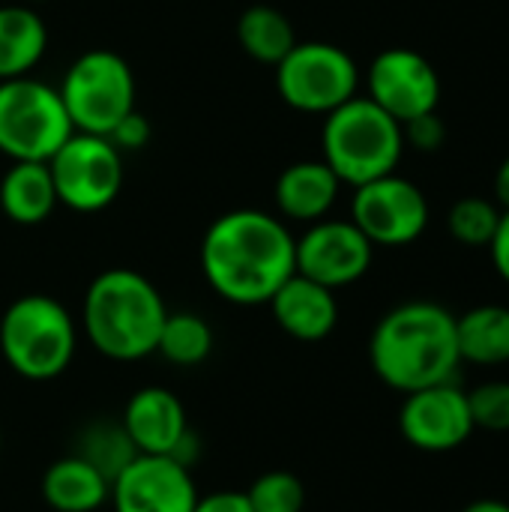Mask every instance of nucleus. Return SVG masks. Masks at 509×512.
<instances>
[{"mask_svg": "<svg viewBox=\"0 0 509 512\" xmlns=\"http://www.w3.org/2000/svg\"><path fill=\"white\" fill-rule=\"evenodd\" d=\"M489 255H492V264L498 270V276L509 285V210L501 213V222H498V231L492 237V243L486 246Z\"/></svg>", "mask_w": 509, "mask_h": 512, "instance_id": "30", "label": "nucleus"}, {"mask_svg": "<svg viewBox=\"0 0 509 512\" xmlns=\"http://www.w3.org/2000/svg\"><path fill=\"white\" fill-rule=\"evenodd\" d=\"M60 90L21 75L0 81V153L12 162H48L72 135Z\"/></svg>", "mask_w": 509, "mask_h": 512, "instance_id": "7", "label": "nucleus"}, {"mask_svg": "<svg viewBox=\"0 0 509 512\" xmlns=\"http://www.w3.org/2000/svg\"><path fill=\"white\" fill-rule=\"evenodd\" d=\"M462 512H509V504L498 498H480V501H471Z\"/></svg>", "mask_w": 509, "mask_h": 512, "instance_id": "33", "label": "nucleus"}, {"mask_svg": "<svg viewBox=\"0 0 509 512\" xmlns=\"http://www.w3.org/2000/svg\"><path fill=\"white\" fill-rule=\"evenodd\" d=\"M57 201L75 213H99L123 192V153L105 135L72 132L48 159Z\"/></svg>", "mask_w": 509, "mask_h": 512, "instance_id": "9", "label": "nucleus"}, {"mask_svg": "<svg viewBox=\"0 0 509 512\" xmlns=\"http://www.w3.org/2000/svg\"><path fill=\"white\" fill-rule=\"evenodd\" d=\"M501 207L489 198H462L453 204L450 210V234L462 243V246H489L495 231H498V222H501Z\"/></svg>", "mask_w": 509, "mask_h": 512, "instance_id": "25", "label": "nucleus"}, {"mask_svg": "<svg viewBox=\"0 0 509 512\" xmlns=\"http://www.w3.org/2000/svg\"><path fill=\"white\" fill-rule=\"evenodd\" d=\"M0 450H3V432H0Z\"/></svg>", "mask_w": 509, "mask_h": 512, "instance_id": "35", "label": "nucleus"}, {"mask_svg": "<svg viewBox=\"0 0 509 512\" xmlns=\"http://www.w3.org/2000/svg\"><path fill=\"white\" fill-rule=\"evenodd\" d=\"M42 498L57 512H96L111 498V480L72 453L42 474Z\"/></svg>", "mask_w": 509, "mask_h": 512, "instance_id": "19", "label": "nucleus"}, {"mask_svg": "<svg viewBox=\"0 0 509 512\" xmlns=\"http://www.w3.org/2000/svg\"><path fill=\"white\" fill-rule=\"evenodd\" d=\"M192 512H252L249 501L243 492H216V495H207V498H198L195 510Z\"/></svg>", "mask_w": 509, "mask_h": 512, "instance_id": "31", "label": "nucleus"}, {"mask_svg": "<svg viewBox=\"0 0 509 512\" xmlns=\"http://www.w3.org/2000/svg\"><path fill=\"white\" fill-rule=\"evenodd\" d=\"M456 342L462 363L504 366L509 363V306L486 303L456 318Z\"/></svg>", "mask_w": 509, "mask_h": 512, "instance_id": "21", "label": "nucleus"}, {"mask_svg": "<svg viewBox=\"0 0 509 512\" xmlns=\"http://www.w3.org/2000/svg\"><path fill=\"white\" fill-rule=\"evenodd\" d=\"M402 135H405V147L411 144L414 150L435 153L447 141V126L438 111H429V114H420V117L402 123Z\"/></svg>", "mask_w": 509, "mask_h": 512, "instance_id": "28", "label": "nucleus"}, {"mask_svg": "<svg viewBox=\"0 0 509 512\" xmlns=\"http://www.w3.org/2000/svg\"><path fill=\"white\" fill-rule=\"evenodd\" d=\"M78 330L69 309L48 294L12 300L0 318V354L27 381H54L75 357Z\"/></svg>", "mask_w": 509, "mask_h": 512, "instance_id": "5", "label": "nucleus"}, {"mask_svg": "<svg viewBox=\"0 0 509 512\" xmlns=\"http://www.w3.org/2000/svg\"><path fill=\"white\" fill-rule=\"evenodd\" d=\"M48 48V27L27 3L0 6V81L30 75Z\"/></svg>", "mask_w": 509, "mask_h": 512, "instance_id": "20", "label": "nucleus"}, {"mask_svg": "<svg viewBox=\"0 0 509 512\" xmlns=\"http://www.w3.org/2000/svg\"><path fill=\"white\" fill-rule=\"evenodd\" d=\"M297 273L336 291L360 282L375 258V246L351 219H318L297 237Z\"/></svg>", "mask_w": 509, "mask_h": 512, "instance_id": "11", "label": "nucleus"}, {"mask_svg": "<svg viewBox=\"0 0 509 512\" xmlns=\"http://www.w3.org/2000/svg\"><path fill=\"white\" fill-rule=\"evenodd\" d=\"M474 429L509 432V381H486L468 393Z\"/></svg>", "mask_w": 509, "mask_h": 512, "instance_id": "27", "label": "nucleus"}, {"mask_svg": "<svg viewBox=\"0 0 509 512\" xmlns=\"http://www.w3.org/2000/svg\"><path fill=\"white\" fill-rule=\"evenodd\" d=\"M366 96L393 120L408 123L438 111L441 78L435 66L414 48H384L366 69Z\"/></svg>", "mask_w": 509, "mask_h": 512, "instance_id": "12", "label": "nucleus"}, {"mask_svg": "<svg viewBox=\"0 0 509 512\" xmlns=\"http://www.w3.org/2000/svg\"><path fill=\"white\" fill-rule=\"evenodd\" d=\"M399 432L423 453L459 450L474 435L468 393L453 381L408 393L399 408Z\"/></svg>", "mask_w": 509, "mask_h": 512, "instance_id": "13", "label": "nucleus"}, {"mask_svg": "<svg viewBox=\"0 0 509 512\" xmlns=\"http://www.w3.org/2000/svg\"><path fill=\"white\" fill-rule=\"evenodd\" d=\"M270 312L282 333L297 342H321L339 324V303L336 291L294 273L282 288L270 297Z\"/></svg>", "mask_w": 509, "mask_h": 512, "instance_id": "16", "label": "nucleus"}, {"mask_svg": "<svg viewBox=\"0 0 509 512\" xmlns=\"http://www.w3.org/2000/svg\"><path fill=\"white\" fill-rule=\"evenodd\" d=\"M369 363L396 393H414L453 381L462 357L456 315L432 300H411L390 309L372 330Z\"/></svg>", "mask_w": 509, "mask_h": 512, "instance_id": "2", "label": "nucleus"}, {"mask_svg": "<svg viewBox=\"0 0 509 512\" xmlns=\"http://www.w3.org/2000/svg\"><path fill=\"white\" fill-rule=\"evenodd\" d=\"M243 495L252 512H303L306 504V489L291 471H267Z\"/></svg>", "mask_w": 509, "mask_h": 512, "instance_id": "26", "label": "nucleus"}, {"mask_svg": "<svg viewBox=\"0 0 509 512\" xmlns=\"http://www.w3.org/2000/svg\"><path fill=\"white\" fill-rule=\"evenodd\" d=\"M276 90L300 114H330L360 90L357 60L333 42H297L276 63Z\"/></svg>", "mask_w": 509, "mask_h": 512, "instance_id": "8", "label": "nucleus"}, {"mask_svg": "<svg viewBox=\"0 0 509 512\" xmlns=\"http://www.w3.org/2000/svg\"><path fill=\"white\" fill-rule=\"evenodd\" d=\"M168 306L156 285L138 270L114 267L99 273L81 303V327L90 345L117 363L156 354Z\"/></svg>", "mask_w": 509, "mask_h": 512, "instance_id": "3", "label": "nucleus"}, {"mask_svg": "<svg viewBox=\"0 0 509 512\" xmlns=\"http://www.w3.org/2000/svg\"><path fill=\"white\" fill-rule=\"evenodd\" d=\"M237 42L252 60L276 66L297 45V33L285 12L258 3L237 18Z\"/></svg>", "mask_w": 509, "mask_h": 512, "instance_id": "22", "label": "nucleus"}, {"mask_svg": "<svg viewBox=\"0 0 509 512\" xmlns=\"http://www.w3.org/2000/svg\"><path fill=\"white\" fill-rule=\"evenodd\" d=\"M210 351H213V330L201 315L168 312L156 342L159 357H165L174 366H198L210 357Z\"/></svg>", "mask_w": 509, "mask_h": 512, "instance_id": "23", "label": "nucleus"}, {"mask_svg": "<svg viewBox=\"0 0 509 512\" xmlns=\"http://www.w3.org/2000/svg\"><path fill=\"white\" fill-rule=\"evenodd\" d=\"M57 204L48 162H12L0 177V210L15 225H42Z\"/></svg>", "mask_w": 509, "mask_h": 512, "instance_id": "18", "label": "nucleus"}, {"mask_svg": "<svg viewBox=\"0 0 509 512\" xmlns=\"http://www.w3.org/2000/svg\"><path fill=\"white\" fill-rule=\"evenodd\" d=\"M342 180L324 159H303L288 165L276 180V207L282 219L291 222H318L327 219L339 201Z\"/></svg>", "mask_w": 509, "mask_h": 512, "instance_id": "17", "label": "nucleus"}, {"mask_svg": "<svg viewBox=\"0 0 509 512\" xmlns=\"http://www.w3.org/2000/svg\"><path fill=\"white\" fill-rule=\"evenodd\" d=\"M57 90L75 132L108 138L111 129L135 111L132 66L111 48H90L78 54Z\"/></svg>", "mask_w": 509, "mask_h": 512, "instance_id": "6", "label": "nucleus"}, {"mask_svg": "<svg viewBox=\"0 0 509 512\" xmlns=\"http://www.w3.org/2000/svg\"><path fill=\"white\" fill-rule=\"evenodd\" d=\"M108 141H111L120 153H135V150H141V147L150 141V123H147V117L138 114V111L126 114V117L111 129Z\"/></svg>", "mask_w": 509, "mask_h": 512, "instance_id": "29", "label": "nucleus"}, {"mask_svg": "<svg viewBox=\"0 0 509 512\" xmlns=\"http://www.w3.org/2000/svg\"><path fill=\"white\" fill-rule=\"evenodd\" d=\"M321 153L342 186L357 189L399 168L405 153L402 123L378 108L369 96L357 93L324 117Z\"/></svg>", "mask_w": 509, "mask_h": 512, "instance_id": "4", "label": "nucleus"}, {"mask_svg": "<svg viewBox=\"0 0 509 512\" xmlns=\"http://www.w3.org/2000/svg\"><path fill=\"white\" fill-rule=\"evenodd\" d=\"M351 222L372 246H411L429 228V201L414 180L393 171L354 189Z\"/></svg>", "mask_w": 509, "mask_h": 512, "instance_id": "10", "label": "nucleus"}, {"mask_svg": "<svg viewBox=\"0 0 509 512\" xmlns=\"http://www.w3.org/2000/svg\"><path fill=\"white\" fill-rule=\"evenodd\" d=\"M297 237L264 210L222 213L201 240L207 285L234 306H264L297 273Z\"/></svg>", "mask_w": 509, "mask_h": 512, "instance_id": "1", "label": "nucleus"}, {"mask_svg": "<svg viewBox=\"0 0 509 512\" xmlns=\"http://www.w3.org/2000/svg\"><path fill=\"white\" fill-rule=\"evenodd\" d=\"M120 426L126 429L138 456H171L192 468L198 438L189 432L183 402L165 387H141L129 396Z\"/></svg>", "mask_w": 509, "mask_h": 512, "instance_id": "14", "label": "nucleus"}, {"mask_svg": "<svg viewBox=\"0 0 509 512\" xmlns=\"http://www.w3.org/2000/svg\"><path fill=\"white\" fill-rule=\"evenodd\" d=\"M192 468L171 456H135L111 480L114 512H192L198 504Z\"/></svg>", "mask_w": 509, "mask_h": 512, "instance_id": "15", "label": "nucleus"}, {"mask_svg": "<svg viewBox=\"0 0 509 512\" xmlns=\"http://www.w3.org/2000/svg\"><path fill=\"white\" fill-rule=\"evenodd\" d=\"M75 456H81L84 462H90L102 477L114 480L138 453L126 435V429L120 423L111 420H96L90 423L81 435H78V450Z\"/></svg>", "mask_w": 509, "mask_h": 512, "instance_id": "24", "label": "nucleus"}, {"mask_svg": "<svg viewBox=\"0 0 509 512\" xmlns=\"http://www.w3.org/2000/svg\"><path fill=\"white\" fill-rule=\"evenodd\" d=\"M495 204L501 210H509V156L501 162V168L495 174Z\"/></svg>", "mask_w": 509, "mask_h": 512, "instance_id": "32", "label": "nucleus"}, {"mask_svg": "<svg viewBox=\"0 0 509 512\" xmlns=\"http://www.w3.org/2000/svg\"><path fill=\"white\" fill-rule=\"evenodd\" d=\"M27 3H45V0H27Z\"/></svg>", "mask_w": 509, "mask_h": 512, "instance_id": "34", "label": "nucleus"}]
</instances>
